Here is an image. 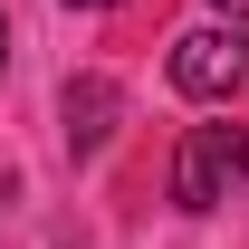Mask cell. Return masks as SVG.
Returning a JSON list of instances; mask_svg holds the SVG:
<instances>
[{
    "mask_svg": "<svg viewBox=\"0 0 249 249\" xmlns=\"http://www.w3.org/2000/svg\"><path fill=\"white\" fill-rule=\"evenodd\" d=\"M249 182V124H192L173 154V201L182 211H220Z\"/></svg>",
    "mask_w": 249,
    "mask_h": 249,
    "instance_id": "1",
    "label": "cell"
},
{
    "mask_svg": "<svg viewBox=\"0 0 249 249\" xmlns=\"http://www.w3.org/2000/svg\"><path fill=\"white\" fill-rule=\"evenodd\" d=\"M173 87L192 96V106H230V96L249 87V29H182L173 38Z\"/></svg>",
    "mask_w": 249,
    "mask_h": 249,
    "instance_id": "2",
    "label": "cell"
},
{
    "mask_svg": "<svg viewBox=\"0 0 249 249\" xmlns=\"http://www.w3.org/2000/svg\"><path fill=\"white\" fill-rule=\"evenodd\" d=\"M67 144H77V154H96V144H106V134H115V115H124V96H115V77H67Z\"/></svg>",
    "mask_w": 249,
    "mask_h": 249,
    "instance_id": "3",
    "label": "cell"
},
{
    "mask_svg": "<svg viewBox=\"0 0 249 249\" xmlns=\"http://www.w3.org/2000/svg\"><path fill=\"white\" fill-rule=\"evenodd\" d=\"M220 19H230V29H249V0H220Z\"/></svg>",
    "mask_w": 249,
    "mask_h": 249,
    "instance_id": "4",
    "label": "cell"
},
{
    "mask_svg": "<svg viewBox=\"0 0 249 249\" xmlns=\"http://www.w3.org/2000/svg\"><path fill=\"white\" fill-rule=\"evenodd\" d=\"M67 10H115V0H67Z\"/></svg>",
    "mask_w": 249,
    "mask_h": 249,
    "instance_id": "5",
    "label": "cell"
},
{
    "mask_svg": "<svg viewBox=\"0 0 249 249\" xmlns=\"http://www.w3.org/2000/svg\"><path fill=\"white\" fill-rule=\"evenodd\" d=\"M0 67H10V19H0Z\"/></svg>",
    "mask_w": 249,
    "mask_h": 249,
    "instance_id": "6",
    "label": "cell"
}]
</instances>
